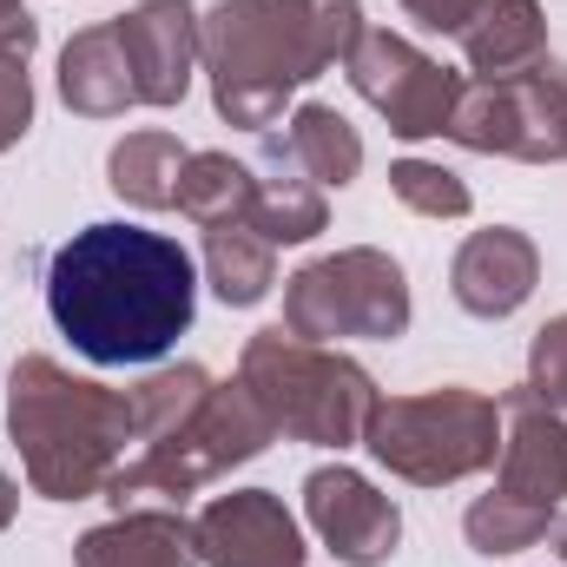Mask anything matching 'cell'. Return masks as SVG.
Returning a JSON list of instances; mask_svg holds the SVG:
<instances>
[{
    "label": "cell",
    "instance_id": "11",
    "mask_svg": "<svg viewBox=\"0 0 567 567\" xmlns=\"http://www.w3.org/2000/svg\"><path fill=\"white\" fill-rule=\"evenodd\" d=\"M303 508H310V528L330 542V555L343 567H383L403 542V515L390 495H377L357 468H317L303 482Z\"/></svg>",
    "mask_w": 567,
    "mask_h": 567
},
{
    "label": "cell",
    "instance_id": "17",
    "mask_svg": "<svg viewBox=\"0 0 567 567\" xmlns=\"http://www.w3.org/2000/svg\"><path fill=\"white\" fill-rule=\"evenodd\" d=\"M60 93H66V106L86 113V120H113V113L140 106L133 66H126V47H120V27H113V20L73 33V47L60 53Z\"/></svg>",
    "mask_w": 567,
    "mask_h": 567
},
{
    "label": "cell",
    "instance_id": "10",
    "mask_svg": "<svg viewBox=\"0 0 567 567\" xmlns=\"http://www.w3.org/2000/svg\"><path fill=\"white\" fill-rule=\"evenodd\" d=\"M350 86L390 120L396 140H435L449 133L455 106H462V80L449 66H435L429 53H416L403 33H383V27H363V40L350 47Z\"/></svg>",
    "mask_w": 567,
    "mask_h": 567
},
{
    "label": "cell",
    "instance_id": "29",
    "mask_svg": "<svg viewBox=\"0 0 567 567\" xmlns=\"http://www.w3.org/2000/svg\"><path fill=\"white\" fill-rule=\"evenodd\" d=\"M555 555L567 561V522H555Z\"/></svg>",
    "mask_w": 567,
    "mask_h": 567
},
{
    "label": "cell",
    "instance_id": "23",
    "mask_svg": "<svg viewBox=\"0 0 567 567\" xmlns=\"http://www.w3.org/2000/svg\"><path fill=\"white\" fill-rule=\"evenodd\" d=\"M390 192H396L410 212H423V218H468V185H462L455 172L429 165V158L390 165Z\"/></svg>",
    "mask_w": 567,
    "mask_h": 567
},
{
    "label": "cell",
    "instance_id": "24",
    "mask_svg": "<svg viewBox=\"0 0 567 567\" xmlns=\"http://www.w3.org/2000/svg\"><path fill=\"white\" fill-rule=\"evenodd\" d=\"M528 390H535L548 410H567V317H555V323L535 330V350H528Z\"/></svg>",
    "mask_w": 567,
    "mask_h": 567
},
{
    "label": "cell",
    "instance_id": "28",
    "mask_svg": "<svg viewBox=\"0 0 567 567\" xmlns=\"http://www.w3.org/2000/svg\"><path fill=\"white\" fill-rule=\"evenodd\" d=\"M13 502H20V495H13V482H7V468H0V528L13 522Z\"/></svg>",
    "mask_w": 567,
    "mask_h": 567
},
{
    "label": "cell",
    "instance_id": "4",
    "mask_svg": "<svg viewBox=\"0 0 567 567\" xmlns=\"http://www.w3.org/2000/svg\"><path fill=\"white\" fill-rule=\"evenodd\" d=\"M238 383L258 396V410L271 416L278 435L297 442H317V449H350L363 442V429L377 416V383L363 363L337 357L330 343H303L290 330H258L245 343V363H238Z\"/></svg>",
    "mask_w": 567,
    "mask_h": 567
},
{
    "label": "cell",
    "instance_id": "16",
    "mask_svg": "<svg viewBox=\"0 0 567 567\" xmlns=\"http://www.w3.org/2000/svg\"><path fill=\"white\" fill-rule=\"evenodd\" d=\"M80 567H198L192 522L165 515V508H126L120 522L93 528L80 542Z\"/></svg>",
    "mask_w": 567,
    "mask_h": 567
},
{
    "label": "cell",
    "instance_id": "2",
    "mask_svg": "<svg viewBox=\"0 0 567 567\" xmlns=\"http://www.w3.org/2000/svg\"><path fill=\"white\" fill-rule=\"evenodd\" d=\"M363 40L357 0H225L198 20V60L231 126H271L284 100Z\"/></svg>",
    "mask_w": 567,
    "mask_h": 567
},
{
    "label": "cell",
    "instance_id": "8",
    "mask_svg": "<svg viewBox=\"0 0 567 567\" xmlns=\"http://www.w3.org/2000/svg\"><path fill=\"white\" fill-rule=\"evenodd\" d=\"M284 330L303 343L403 337L410 330V278L390 251H370V245L317 258L284 284Z\"/></svg>",
    "mask_w": 567,
    "mask_h": 567
},
{
    "label": "cell",
    "instance_id": "12",
    "mask_svg": "<svg viewBox=\"0 0 567 567\" xmlns=\"http://www.w3.org/2000/svg\"><path fill=\"white\" fill-rule=\"evenodd\" d=\"M205 567H303V535L271 488H231L192 522Z\"/></svg>",
    "mask_w": 567,
    "mask_h": 567
},
{
    "label": "cell",
    "instance_id": "14",
    "mask_svg": "<svg viewBox=\"0 0 567 567\" xmlns=\"http://www.w3.org/2000/svg\"><path fill=\"white\" fill-rule=\"evenodd\" d=\"M535 278H542V251L528 231H475L455 265H449V290L468 317H515L528 297H535Z\"/></svg>",
    "mask_w": 567,
    "mask_h": 567
},
{
    "label": "cell",
    "instance_id": "15",
    "mask_svg": "<svg viewBox=\"0 0 567 567\" xmlns=\"http://www.w3.org/2000/svg\"><path fill=\"white\" fill-rule=\"evenodd\" d=\"M455 40L482 80H515V73H535L548 60V20L535 0H488Z\"/></svg>",
    "mask_w": 567,
    "mask_h": 567
},
{
    "label": "cell",
    "instance_id": "19",
    "mask_svg": "<svg viewBox=\"0 0 567 567\" xmlns=\"http://www.w3.org/2000/svg\"><path fill=\"white\" fill-rule=\"evenodd\" d=\"M251 192H258V172L238 165L231 152H192L185 158V178H178V212L192 225H251Z\"/></svg>",
    "mask_w": 567,
    "mask_h": 567
},
{
    "label": "cell",
    "instance_id": "27",
    "mask_svg": "<svg viewBox=\"0 0 567 567\" xmlns=\"http://www.w3.org/2000/svg\"><path fill=\"white\" fill-rule=\"evenodd\" d=\"M33 40H40V27H33V13H27L20 0H0V53H13V60H27V53H33Z\"/></svg>",
    "mask_w": 567,
    "mask_h": 567
},
{
    "label": "cell",
    "instance_id": "7",
    "mask_svg": "<svg viewBox=\"0 0 567 567\" xmlns=\"http://www.w3.org/2000/svg\"><path fill=\"white\" fill-rule=\"evenodd\" d=\"M271 435H278V429H271V416L258 410V396H251L245 383H225V390L212 383L198 410H185L172 429L145 435L140 462H126V468L106 482V495H113L120 508H126V502H145V495H172V502H178V495L218 482L225 468L251 462Z\"/></svg>",
    "mask_w": 567,
    "mask_h": 567
},
{
    "label": "cell",
    "instance_id": "18",
    "mask_svg": "<svg viewBox=\"0 0 567 567\" xmlns=\"http://www.w3.org/2000/svg\"><path fill=\"white\" fill-rule=\"evenodd\" d=\"M251 231H265L271 245H303L323 231V185L303 178V165L284 152V140H265V158H258Z\"/></svg>",
    "mask_w": 567,
    "mask_h": 567
},
{
    "label": "cell",
    "instance_id": "13",
    "mask_svg": "<svg viewBox=\"0 0 567 567\" xmlns=\"http://www.w3.org/2000/svg\"><path fill=\"white\" fill-rule=\"evenodd\" d=\"M113 27H120L126 66H133L140 106H178L192 86V60H198V13L185 0H140Z\"/></svg>",
    "mask_w": 567,
    "mask_h": 567
},
{
    "label": "cell",
    "instance_id": "1",
    "mask_svg": "<svg viewBox=\"0 0 567 567\" xmlns=\"http://www.w3.org/2000/svg\"><path fill=\"white\" fill-rule=\"evenodd\" d=\"M47 310L60 337L100 363H158L198 310V271L178 238L145 225H86L47 258Z\"/></svg>",
    "mask_w": 567,
    "mask_h": 567
},
{
    "label": "cell",
    "instance_id": "6",
    "mask_svg": "<svg viewBox=\"0 0 567 567\" xmlns=\"http://www.w3.org/2000/svg\"><path fill=\"white\" fill-rule=\"evenodd\" d=\"M363 442L390 475H403L416 488H442L502 455V403H488L462 383H442L423 396H390V403H377Z\"/></svg>",
    "mask_w": 567,
    "mask_h": 567
},
{
    "label": "cell",
    "instance_id": "5",
    "mask_svg": "<svg viewBox=\"0 0 567 567\" xmlns=\"http://www.w3.org/2000/svg\"><path fill=\"white\" fill-rule=\"evenodd\" d=\"M567 495V423L528 383L502 396V482L468 508V542L482 555L535 548L555 528V508Z\"/></svg>",
    "mask_w": 567,
    "mask_h": 567
},
{
    "label": "cell",
    "instance_id": "3",
    "mask_svg": "<svg viewBox=\"0 0 567 567\" xmlns=\"http://www.w3.org/2000/svg\"><path fill=\"white\" fill-rule=\"evenodd\" d=\"M7 429L20 442L27 482L47 502H86L126 468V442L140 435L133 396L60 370L53 357H20L7 377Z\"/></svg>",
    "mask_w": 567,
    "mask_h": 567
},
{
    "label": "cell",
    "instance_id": "22",
    "mask_svg": "<svg viewBox=\"0 0 567 567\" xmlns=\"http://www.w3.org/2000/svg\"><path fill=\"white\" fill-rule=\"evenodd\" d=\"M284 152L303 165L310 185H350L363 172V140L330 106H297V120L284 126Z\"/></svg>",
    "mask_w": 567,
    "mask_h": 567
},
{
    "label": "cell",
    "instance_id": "25",
    "mask_svg": "<svg viewBox=\"0 0 567 567\" xmlns=\"http://www.w3.org/2000/svg\"><path fill=\"white\" fill-rule=\"evenodd\" d=\"M33 126V86H27V60L0 53V152Z\"/></svg>",
    "mask_w": 567,
    "mask_h": 567
},
{
    "label": "cell",
    "instance_id": "20",
    "mask_svg": "<svg viewBox=\"0 0 567 567\" xmlns=\"http://www.w3.org/2000/svg\"><path fill=\"white\" fill-rule=\"evenodd\" d=\"M205 271H212V290L231 310H251L278 284V245L251 225H212L205 231Z\"/></svg>",
    "mask_w": 567,
    "mask_h": 567
},
{
    "label": "cell",
    "instance_id": "21",
    "mask_svg": "<svg viewBox=\"0 0 567 567\" xmlns=\"http://www.w3.org/2000/svg\"><path fill=\"white\" fill-rule=\"evenodd\" d=\"M185 158H192V152L172 140V133H126V140L113 145L106 172H113V192H120L126 205L165 212V205H178V178H185Z\"/></svg>",
    "mask_w": 567,
    "mask_h": 567
},
{
    "label": "cell",
    "instance_id": "9",
    "mask_svg": "<svg viewBox=\"0 0 567 567\" xmlns=\"http://www.w3.org/2000/svg\"><path fill=\"white\" fill-rule=\"evenodd\" d=\"M442 140L468 145V152H508L528 165L567 158V66L542 60L535 73L462 86V106Z\"/></svg>",
    "mask_w": 567,
    "mask_h": 567
},
{
    "label": "cell",
    "instance_id": "26",
    "mask_svg": "<svg viewBox=\"0 0 567 567\" xmlns=\"http://www.w3.org/2000/svg\"><path fill=\"white\" fill-rule=\"evenodd\" d=\"M403 7H410L423 27H435V33H462V27H468L488 0H403Z\"/></svg>",
    "mask_w": 567,
    "mask_h": 567
}]
</instances>
